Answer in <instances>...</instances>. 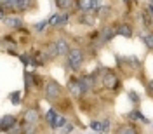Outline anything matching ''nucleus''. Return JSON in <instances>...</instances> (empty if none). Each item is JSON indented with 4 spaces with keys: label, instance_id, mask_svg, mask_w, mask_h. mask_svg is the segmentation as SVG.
Returning a JSON list of instances; mask_svg holds the SVG:
<instances>
[{
    "label": "nucleus",
    "instance_id": "obj_1",
    "mask_svg": "<svg viewBox=\"0 0 153 134\" xmlns=\"http://www.w3.org/2000/svg\"><path fill=\"white\" fill-rule=\"evenodd\" d=\"M82 61H84V52L80 49H70V52H68V65H70V68L76 71L82 66Z\"/></svg>",
    "mask_w": 153,
    "mask_h": 134
},
{
    "label": "nucleus",
    "instance_id": "obj_2",
    "mask_svg": "<svg viewBox=\"0 0 153 134\" xmlns=\"http://www.w3.org/2000/svg\"><path fill=\"white\" fill-rule=\"evenodd\" d=\"M59 96H61V86L57 82H54V80L47 82V86H45V98L52 101V99H57Z\"/></svg>",
    "mask_w": 153,
    "mask_h": 134
},
{
    "label": "nucleus",
    "instance_id": "obj_3",
    "mask_svg": "<svg viewBox=\"0 0 153 134\" xmlns=\"http://www.w3.org/2000/svg\"><path fill=\"white\" fill-rule=\"evenodd\" d=\"M103 86L106 89H115V87L118 86V78L115 75L113 71H106L105 75H103Z\"/></svg>",
    "mask_w": 153,
    "mask_h": 134
},
{
    "label": "nucleus",
    "instance_id": "obj_4",
    "mask_svg": "<svg viewBox=\"0 0 153 134\" xmlns=\"http://www.w3.org/2000/svg\"><path fill=\"white\" fill-rule=\"evenodd\" d=\"M14 124H16V117L14 115H4L2 120H0V129L2 131H9Z\"/></svg>",
    "mask_w": 153,
    "mask_h": 134
},
{
    "label": "nucleus",
    "instance_id": "obj_5",
    "mask_svg": "<svg viewBox=\"0 0 153 134\" xmlns=\"http://www.w3.org/2000/svg\"><path fill=\"white\" fill-rule=\"evenodd\" d=\"M70 92L73 98H80L82 96V86H80V80H75V78H71L70 80Z\"/></svg>",
    "mask_w": 153,
    "mask_h": 134
},
{
    "label": "nucleus",
    "instance_id": "obj_6",
    "mask_svg": "<svg viewBox=\"0 0 153 134\" xmlns=\"http://www.w3.org/2000/svg\"><path fill=\"white\" fill-rule=\"evenodd\" d=\"M56 44V51H57V56H66L68 52H70V49H68V42L65 38H59L54 42Z\"/></svg>",
    "mask_w": 153,
    "mask_h": 134
},
{
    "label": "nucleus",
    "instance_id": "obj_7",
    "mask_svg": "<svg viewBox=\"0 0 153 134\" xmlns=\"http://www.w3.org/2000/svg\"><path fill=\"white\" fill-rule=\"evenodd\" d=\"M4 25H7L9 28H23V19L21 18H14V16H10V18H4Z\"/></svg>",
    "mask_w": 153,
    "mask_h": 134
},
{
    "label": "nucleus",
    "instance_id": "obj_8",
    "mask_svg": "<svg viewBox=\"0 0 153 134\" xmlns=\"http://www.w3.org/2000/svg\"><path fill=\"white\" fill-rule=\"evenodd\" d=\"M108 127H110V122H108V120H105V122H97V120H94V122L91 124V129L96 131V133H105Z\"/></svg>",
    "mask_w": 153,
    "mask_h": 134
},
{
    "label": "nucleus",
    "instance_id": "obj_9",
    "mask_svg": "<svg viewBox=\"0 0 153 134\" xmlns=\"http://www.w3.org/2000/svg\"><path fill=\"white\" fill-rule=\"evenodd\" d=\"M25 120L26 122H31V124H37L38 122V112L37 110H28L25 113Z\"/></svg>",
    "mask_w": 153,
    "mask_h": 134
},
{
    "label": "nucleus",
    "instance_id": "obj_10",
    "mask_svg": "<svg viewBox=\"0 0 153 134\" xmlns=\"http://www.w3.org/2000/svg\"><path fill=\"white\" fill-rule=\"evenodd\" d=\"M117 33L118 35H122V37H132V30H131V26L129 25H120L118 28H117Z\"/></svg>",
    "mask_w": 153,
    "mask_h": 134
},
{
    "label": "nucleus",
    "instance_id": "obj_11",
    "mask_svg": "<svg viewBox=\"0 0 153 134\" xmlns=\"http://www.w3.org/2000/svg\"><path fill=\"white\" fill-rule=\"evenodd\" d=\"M66 19H68V16H59V14H54L52 18L49 19V25H52V26H59V25H63V23H66Z\"/></svg>",
    "mask_w": 153,
    "mask_h": 134
},
{
    "label": "nucleus",
    "instance_id": "obj_12",
    "mask_svg": "<svg viewBox=\"0 0 153 134\" xmlns=\"http://www.w3.org/2000/svg\"><path fill=\"white\" fill-rule=\"evenodd\" d=\"M115 33H117V30L105 28V31H103V37H101V44H105V42H108V40H110L111 37H113Z\"/></svg>",
    "mask_w": 153,
    "mask_h": 134
},
{
    "label": "nucleus",
    "instance_id": "obj_13",
    "mask_svg": "<svg viewBox=\"0 0 153 134\" xmlns=\"http://www.w3.org/2000/svg\"><path fill=\"white\" fill-rule=\"evenodd\" d=\"M56 5L59 9H70L73 7V0H56Z\"/></svg>",
    "mask_w": 153,
    "mask_h": 134
},
{
    "label": "nucleus",
    "instance_id": "obj_14",
    "mask_svg": "<svg viewBox=\"0 0 153 134\" xmlns=\"http://www.w3.org/2000/svg\"><path fill=\"white\" fill-rule=\"evenodd\" d=\"M65 125H66V118L57 115V118L54 120V124H52V129H59V127H65Z\"/></svg>",
    "mask_w": 153,
    "mask_h": 134
},
{
    "label": "nucleus",
    "instance_id": "obj_15",
    "mask_svg": "<svg viewBox=\"0 0 153 134\" xmlns=\"http://www.w3.org/2000/svg\"><path fill=\"white\" fill-rule=\"evenodd\" d=\"M117 134H137V133H136V129L131 127V125H124V127H120L117 131Z\"/></svg>",
    "mask_w": 153,
    "mask_h": 134
},
{
    "label": "nucleus",
    "instance_id": "obj_16",
    "mask_svg": "<svg viewBox=\"0 0 153 134\" xmlns=\"http://www.w3.org/2000/svg\"><path fill=\"white\" fill-rule=\"evenodd\" d=\"M129 117H131V118H134V120H141V122H146V117H143V113H141V112H137V110L131 112V113H129Z\"/></svg>",
    "mask_w": 153,
    "mask_h": 134
},
{
    "label": "nucleus",
    "instance_id": "obj_17",
    "mask_svg": "<svg viewBox=\"0 0 153 134\" xmlns=\"http://www.w3.org/2000/svg\"><path fill=\"white\" fill-rule=\"evenodd\" d=\"M9 99H10V103H12V105H19V103H21V92H19V91L12 92V94L9 96Z\"/></svg>",
    "mask_w": 153,
    "mask_h": 134
},
{
    "label": "nucleus",
    "instance_id": "obj_18",
    "mask_svg": "<svg viewBox=\"0 0 153 134\" xmlns=\"http://www.w3.org/2000/svg\"><path fill=\"white\" fill-rule=\"evenodd\" d=\"M78 7L82 10H89V9H92V2L91 0H80L78 2Z\"/></svg>",
    "mask_w": 153,
    "mask_h": 134
},
{
    "label": "nucleus",
    "instance_id": "obj_19",
    "mask_svg": "<svg viewBox=\"0 0 153 134\" xmlns=\"http://www.w3.org/2000/svg\"><path fill=\"white\" fill-rule=\"evenodd\" d=\"M57 118V113L54 112V110H49L47 112V122H49V125L52 127V124H54V120Z\"/></svg>",
    "mask_w": 153,
    "mask_h": 134
},
{
    "label": "nucleus",
    "instance_id": "obj_20",
    "mask_svg": "<svg viewBox=\"0 0 153 134\" xmlns=\"http://www.w3.org/2000/svg\"><path fill=\"white\" fill-rule=\"evenodd\" d=\"M35 131H37V125L31 124V122H26V125H25V134H35Z\"/></svg>",
    "mask_w": 153,
    "mask_h": 134
},
{
    "label": "nucleus",
    "instance_id": "obj_21",
    "mask_svg": "<svg viewBox=\"0 0 153 134\" xmlns=\"http://www.w3.org/2000/svg\"><path fill=\"white\" fill-rule=\"evenodd\" d=\"M141 38L144 40V44L148 45L150 49H153V35L150 33V35H141Z\"/></svg>",
    "mask_w": 153,
    "mask_h": 134
},
{
    "label": "nucleus",
    "instance_id": "obj_22",
    "mask_svg": "<svg viewBox=\"0 0 153 134\" xmlns=\"http://www.w3.org/2000/svg\"><path fill=\"white\" fill-rule=\"evenodd\" d=\"M97 10H99V18L105 19L106 16H108V12H110V7H106V5H105V7H99Z\"/></svg>",
    "mask_w": 153,
    "mask_h": 134
},
{
    "label": "nucleus",
    "instance_id": "obj_23",
    "mask_svg": "<svg viewBox=\"0 0 153 134\" xmlns=\"http://www.w3.org/2000/svg\"><path fill=\"white\" fill-rule=\"evenodd\" d=\"M25 82H26V86H33V75L31 73H25Z\"/></svg>",
    "mask_w": 153,
    "mask_h": 134
},
{
    "label": "nucleus",
    "instance_id": "obj_24",
    "mask_svg": "<svg viewBox=\"0 0 153 134\" xmlns=\"http://www.w3.org/2000/svg\"><path fill=\"white\" fill-rule=\"evenodd\" d=\"M71 131H73V125H71V124H66L63 129H61V134H70Z\"/></svg>",
    "mask_w": 153,
    "mask_h": 134
},
{
    "label": "nucleus",
    "instance_id": "obj_25",
    "mask_svg": "<svg viewBox=\"0 0 153 134\" xmlns=\"http://www.w3.org/2000/svg\"><path fill=\"white\" fill-rule=\"evenodd\" d=\"M19 59H21V63H25V65H30V61H31V57H30L28 54H21Z\"/></svg>",
    "mask_w": 153,
    "mask_h": 134
},
{
    "label": "nucleus",
    "instance_id": "obj_26",
    "mask_svg": "<svg viewBox=\"0 0 153 134\" xmlns=\"http://www.w3.org/2000/svg\"><path fill=\"white\" fill-rule=\"evenodd\" d=\"M47 23L49 21H42V23H38L37 26H35V30H37V31H44V28L47 26Z\"/></svg>",
    "mask_w": 153,
    "mask_h": 134
},
{
    "label": "nucleus",
    "instance_id": "obj_27",
    "mask_svg": "<svg viewBox=\"0 0 153 134\" xmlns=\"http://www.w3.org/2000/svg\"><path fill=\"white\" fill-rule=\"evenodd\" d=\"M129 96H131V101H132V103H137V101H139V94H136L134 91H131Z\"/></svg>",
    "mask_w": 153,
    "mask_h": 134
},
{
    "label": "nucleus",
    "instance_id": "obj_28",
    "mask_svg": "<svg viewBox=\"0 0 153 134\" xmlns=\"http://www.w3.org/2000/svg\"><path fill=\"white\" fill-rule=\"evenodd\" d=\"M92 2V9H99L103 5V0H91Z\"/></svg>",
    "mask_w": 153,
    "mask_h": 134
},
{
    "label": "nucleus",
    "instance_id": "obj_29",
    "mask_svg": "<svg viewBox=\"0 0 153 134\" xmlns=\"http://www.w3.org/2000/svg\"><path fill=\"white\" fill-rule=\"evenodd\" d=\"M9 133H10V134H19V133H21V129H19L18 125L14 124V125H12V127L9 129Z\"/></svg>",
    "mask_w": 153,
    "mask_h": 134
},
{
    "label": "nucleus",
    "instance_id": "obj_30",
    "mask_svg": "<svg viewBox=\"0 0 153 134\" xmlns=\"http://www.w3.org/2000/svg\"><path fill=\"white\" fill-rule=\"evenodd\" d=\"M146 12H148V16H152V18H153V5H152V4H148V7H146Z\"/></svg>",
    "mask_w": 153,
    "mask_h": 134
},
{
    "label": "nucleus",
    "instance_id": "obj_31",
    "mask_svg": "<svg viewBox=\"0 0 153 134\" xmlns=\"http://www.w3.org/2000/svg\"><path fill=\"white\" fill-rule=\"evenodd\" d=\"M148 92H150V94L153 96V80L150 82V84H148Z\"/></svg>",
    "mask_w": 153,
    "mask_h": 134
},
{
    "label": "nucleus",
    "instance_id": "obj_32",
    "mask_svg": "<svg viewBox=\"0 0 153 134\" xmlns=\"http://www.w3.org/2000/svg\"><path fill=\"white\" fill-rule=\"evenodd\" d=\"M150 4H152V5H153V0H150Z\"/></svg>",
    "mask_w": 153,
    "mask_h": 134
},
{
    "label": "nucleus",
    "instance_id": "obj_33",
    "mask_svg": "<svg viewBox=\"0 0 153 134\" xmlns=\"http://www.w3.org/2000/svg\"><path fill=\"white\" fill-rule=\"evenodd\" d=\"M97 134H105V133H97Z\"/></svg>",
    "mask_w": 153,
    "mask_h": 134
},
{
    "label": "nucleus",
    "instance_id": "obj_34",
    "mask_svg": "<svg viewBox=\"0 0 153 134\" xmlns=\"http://www.w3.org/2000/svg\"><path fill=\"white\" fill-rule=\"evenodd\" d=\"M124 2H127V0H124Z\"/></svg>",
    "mask_w": 153,
    "mask_h": 134
}]
</instances>
